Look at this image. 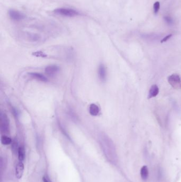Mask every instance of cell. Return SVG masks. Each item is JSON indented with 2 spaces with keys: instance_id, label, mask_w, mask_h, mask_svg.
<instances>
[{
  "instance_id": "6da1fadb",
  "label": "cell",
  "mask_w": 181,
  "mask_h": 182,
  "mask_svg": "<svg viewBox=\"0 0 181 182\" xmlns=\"http://www.w3.org/2000/svg\"><path fill=\"white\" fill-rule=\"evenodd\" d=\"M100 143L106 157L112 163H115L117 160L116 152L111 141L107 137L102 135L100 138Z\"/></svg>"
},
{
  "instance_id": "7a4b0ae2",
  "label": "cell",
  "mask_w": 181,
  "mask_h": 182,
  "mask_svg": "<svg viewBox=\"0 0 181 182\" xmlns=\"http://www.w3.org/2000/svg\"><path fill=\"white\" fill-rule=\"evenodd\" d=\"M0 128L2 134L8 135L9 134L10 131L9 119L8 118V116L3 112L1 114Z\"/></svg>"
},
{
  "instance_id": "3957f363",
  "label": "cell",
  "mask_w": 181,
  "mask_h": 182,
  "mask_svg": "<svg viewBox=\"0 0 181 182\" xmlns=\"http://www.w3.org/2000/svg\"><path fill=\"white\" fill-rule=\"evenodd\" d=\"M54 12L58 15L65 17H74L80 15L79 12L75 10L67 8H59L55 10Z\"/></svg>"
},
{
  "instance_id": "277c9868",
  "label": "cell",
  "mask_w": 181,
  "mask_h": 182,
  "mask_svg": "<svg viewBox=\"0 0 181 182\" xmlns=\"http://www.w3.org/2000/svg\"><path fill=\"white\" fill-rule=\"evenodd\" d=\"M168 82L172 87L175 89H181V78L177 74H172L168 76Z\"/></svg>"
},
{
  "instance_id": "5b68a950",
  "label": "cell",
  "mask_w": 181,
  "mask_h": 182,
  "mask_svg": "<svg viewBox=\"0 0 181 182\" xmlns=\"http://www.w3.org/2000/svg\"><path fill=\"white\" fill-rule=\"evenodd\" d=\"M9 15L10 17L15 21H19L23 19H25V15L23 13H21L18 11H15L14 10H11L9 12Z\"/></svg>"
},
{
  "instance_id": "8992f818",
  "label": "cell",
  "mask_w": 181,
  "mask_h": 182,
  "mask_svg": "<svg viewBox=\"0 0 181 182\" xmlns=\"http://www.w3.org/2000/svg\"><path fill=\"white\" fill-rule=\"evenodd\" d=\"M98 75L99 80L102 82H105L106 80V77H107L106 69L105 66L103 64L99 65L98 69Z\"/></svg>"
},
{
  "instance_id": "52a82bcc",
  "label": "cell",
  "mask_w": 181,
  "mask_h": 182,
  "mask_svg": "<svg viewBox=\"0 0 181 182\" xmlns=\"http://www.w3.org/2000/svg\"><path fill=\"white\" fill-rule=\"evenodd\" d=\"M60 68L56 65H50L46 67L45 69V72L48 76H53L59 72Z\"/></svg>"
},
{
  "instance_id": "ba28073f",
  "label": "cell",
  "mask_w": 181,
  "mask_h": 182,
  "mask_svg": "<svg viewBox=\"0 0 181 182\" xmlns=\"http://www.w3.org/2000/svg\"><path fill=\"white\" fill-rule=\"evenodd\" d=\"M28 75L31 78L37 80L38 81L42 82H47L48 81L47 77L44 76V75L38 72H31L29 73Z\"/></svg>"
},
{
  "instance_id": "9c48e42d",
  "label": "cell",
  "mask_w": 181,
  "mask_h": 182,
  "mask_svg": "<svg viewBox=\"0 0 181 182\" xmlns=\"http://www.w3.org/2000/svg\"><path fill=\"white\" fill-rule=\"evenodd\" d=\"M24 172V165L20 161L18 163L15 167V176L18 179H20L23 176Z\"/></svg>"
},
{
  "instance_id": "30bf717a",
  "label": "cell",
  "mask_w": 181,
  "mask_h": 182,
  "mask_svg": "<svg viewBox=\"0 0 181 182\" xmlns=\"http://www.w3.org/2000/svg\"><path fill=\"white\" fill-rule=\"evenodd\" d=\"M159 92V88H158V86L156 84L153 85L151 86L150 89L149 91L148 99H150L156 97L157 95H158Z\"/></svg>"
},
{
  "instance_id": "8fae6325",
  "label": "cell",
  "mask_w": 181,
  "mask_h": 182,
  "mask_svg": "<svg viewBox=\"0 0 181 182\" xmlns=\"http://www.w3.org/2000/svg\"><path fill=\"white\" fill-rule=\"evenodd\" d=\"M89 111L92 116H97L100 112V109L97 105L94 103L90 104L89 108Z\"/></svg>"
},
{
  "instance_id": "7c38bea8",
  "label": "cell",
  "mask_w": 181,
  "mask_h": 182,
  "mask_svg": "<svg viewBox=\"0 0 181 182\" xmlns=\"http://www.w3.org/2000/svg\"><path fill=\"white\" fill-rule=\"evenodd\" d=\"M140 175H141V178L143 180H147L149 176L148 168L147 166H144L141 168Z\"/></svg>"
},
{
  "instance_id": "4fadbf2b",
  "label": "cell",
  "mask_w": 181,
  "mask_h": 182,
  "mask_svg": "<svg viewBox=\"0 0 181 182\" xmlns=\"http://www.w3.org/2000/svg\"><path fill=\"white\" fill-rule=\"evenodd\" d=\"M18 155V159L20 161L22 162L24 160L25 156H26V153H25V148L23 146H21L19 147Z\"/></svg>"
},
{
  "instance_id": "5bb4252c",
  "label": "cell",
  "mask_w": 181,
  "mask_h": 182,
  "mask_svg": "<svg viewBox=\"0 0 181 182\" xmlns=\"http://www.w3.org/2000/svg\"><path fill=\"white\" fill-rule=\"evenodd\" d=\"M1 141L2 144L3 145H9L12 143V140L10 137L8 136V135H2L1 139Z\"/></svg>"
},
{
  "instance_id": "9a60e30c",
  "label": "cell",
  "mask_w": 181,
  "mask_h": 182,
  "mask_svg": "<svg viewBox=\"0 0 181 182\" xmlns=\"http://www.w3.org/2000/svg\"><path fill=\"white\" fill-rule=\"evenodd\" d=\"M27 38L29 41H31L37 42V41H38L40 40V37L38 35L34 34H30L28 35Z\"/></svg>"
},
{
  "instance_id": "2e32d148",
  "label": "cell",
  "mask_w": 181,
  "mask_h": 182,
  "mask_svg": "<svg viewBox=\"0 0 181 182\" xmlns=\"http://www.w3.org/2000/svg\"><path fill=\"white\" fill-rule=\"evenodd\" d=\"M19 147L20 146L18 145L17 141L14 140L12 142V152H14V154H18Z\"/></svg>"
},
{
  "instance_id": "e0dca14e",
  "label": "cell",
  "mask_w": 181,
  "mask_h": 182,
  "mask_svg": "<svg viewBox=\"0 0 181 182\" xmlns=\"http://www.w3.org/2000/svg\"><path fill=\"white\" fill-rule=\"evenodd\" d=\"M164 19L165 22L168 25H173V19L171 17H170V16H167H167H164Z\"/></svg>"
},
{
  "instance_id": "ac0fdd59",
  "label": "cell",
  "mask_w": 181,
  "mask_h": 182,
  "mask_svg": "<svg viewBox=\"0 0 181 182\" xmlns=\"http://www.w3.org/2000/svg\"><path fill=\"white\" fill-rule=\"evenodd\" d=\"M160 9V3L159 2H156L154 4V11L155 14L158 13Z\"/></svg>"
},
{
  "instance_id": "d6986e66",
  "label": "cell",
  "mask_w": 181,
  "mask_h": 182,
  "mask_svg": "<svg viewBox=\"0 0 181 182\" xmlns=\"http://www.w3.org/2000/svg\"><path fill=\"white\" fill-rule=\"evenodd\" d=\"M172 36V34H170L168 35H167V36H165V37L162 38V41H161V43H164V42H166V41H167L168 40H169L171 37Z\"/></svg>"
},
{
  "instance_id": "ffe728a7",
  "label": "cell",
  "mask_w": 181,
  "mask_h": 182,
  "mask_svg": "<svg viewBox=\"0 0 181 182\" xmlns=\"http://www.w3.org/2000/svg\"><path fill=\"white\" fill-rule=\"evenodd\" d=\"M43 181L44 182H51L50 177L48 176L47 175H45L43 177Z\"/></svg>"
}]
</instances>
